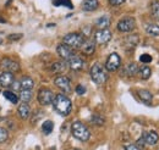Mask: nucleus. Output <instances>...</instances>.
Here are the masks:
<instances>
[{"instance_id": "nucleus-10", "label": "nucleus", "mask_w": 159, "mask_h": 150, "mask_svg": "<svg viewBox=\"0 0 159 150\" xmlns=\"http://www.w3.org/2000/svg\"><path fill=\"white\" fill-rule=\"evenodd\" d=\"M54 83H55V86L60 88L61 90H64L65 93H71V82H70V79L67 78V77H65V76H58L55 79H54Z\"/></svg>"}, {"instance_id": "nucleus-32", "label": "nucleus", "mask_w": 159, "mask_h": 150, "mask_svg": "<svg viewBox=\"0 0 159 150\" xmlns=\"http://www.w3.org/2000/svg\"><path fill=\"white\" fill-rule=\"evenodd\" d=\"M7 138H9V133H7V131H6L5 128L0 127V143L6 142V140H7Z\"/></svg>"}, {"instance_id": "nucleus-26", "label": "nucleus", "mask_w": 159, "mask_h": 150, "mask_svg": "<svg viewBox=\"0 0 159 150\" xmlns=\"http://www.w3.org/2000/svg\"><path fill=\"white\" fill-rule=\"evenodd\" d=\"M4 96L10 101V103H12V104H17L19 103V100H20V98L16 95L15 92H10V90H5L4 92Z\"/></svg>"}, {"instance_id": "nucleus-20", "label": "nucleus", "mask_w": 159, "mask_h": 150, "mask_svg": "<svg viewBox=\"0 0 159 150\" xmlns=\"http://www.w3.org/2000/svg\"><path fill=\"white\" fill-rule=\"evenodd\" d=\"M66 67H67V62L59 61V62L53 64L50 68H52V72H54V73H61V72H64L66 70Z\"/></svg>"}, {"instance_id": "nucleus-9", "label": "nucleus", "mask_w": 159, "mask_h": 150, "mask_svg": "<svg viewBox=\"0 0 159 150\" xmlns=\"http://www.w3.org/2000/svg\"><path fill=\"white\" fill-rule=\"evenodd\" d=\"M111 39V32L108 29V28H104V29H98L96 33H94V42L97 44H107L108 42H110Z\"/></svg>"}, {"instance_id": "nucleus-15", "label": "nucleus", "mask_w": 159, "mask_h": 150, "mask_svg": "<svg viewBox=\"0 0 159 150\" xmlns=\"http://www.w3.org/2000/svg\"><path fill=\"white\" fill-rule=\"evenodd\" d=\"M143 139H144V142L147 144L154 145V144H157V142L159 140V135L156 131H149L143 133Z\"/></svg>"}, {"instance_id": "nucleus-21", "label": "nucleus", "mask_w": 159, "mask_h": 150, "mask_svg": "<svg viewBox=\"0 0 159 150\" xmlns=\"http://www.w3.org/2000/svg\"><path fill=\"white\" fill-rule=\"evenodd\" d=\"M139 66H137V64H135V62H131V64H129L127 65V67L125 68V72H126V76L127 77H134V76H136L139 73Z\"/></svg>"}, {"instance_id": "nucleus-5", "label": "nucleus", "mask_w": 159, "mask_h": 150, "mask_svg": "<svg viewBox=\"0 0 159 150\" xmlns=\"http://www.w3.org/2000/svg\"><path fill=\"white\" fill-rule=\"evenodd\" d=\"M136 28V20L134 17H124L118 23V29L122 33H130Z\"/></svg>"}, {"instance_id": "nucleus-35", "label": "nucleus", "mask_w": 159, "mask_h": 150, "mask_svg": "<svg viewBox=\"0 0 159 150\" xmlns=\"http://www.w3.org/2000/svg\"><path fill=\"white\" fill-rule=\"evenodd\" d=\"M75 90H76V93L79 94V95H83V94L86 93V88H84L83 86H81V84H79V86L76 87Z\"/></svg>"}, {"instance_id": "nucleus-37", "label": "nucleus", "mask_w": 159, "mask_h": 150, "mask_svg": "<svg viewBox=\"0 0 159 150\" xmlns=\"http://www.w3.org/2000/svg\"><path fill=\"white\" fill-rule=\"evenodd\" d=\"M125 150H142L139 147H137L136 144H130V145H126Z\"/></svg>"}, {"instance_id": "nucleus-39", "label": "nucleus", "mask_w": 159, "mask_h": 150, "mask_svg": "<svg viewBox=\"0 0 159 150\" xmlns=\"http://www.w3.org/2000/svg\"><path fill=\"white\" fill-rule=\"evenodd\" d=\"M0 23H6V20H4L2 17H0Z\"/></svg>"}, {"instance_id": "nucleus-2", "label": "nucleus", "mask_w": 159, "mask_h": 150, "mask_svg": "<svg viewBox=\"0 0 159 150\" xmlns=\"http://www.w3.org/2000/svg\"><path fill=\"white\" fill-rule=\"evenodd\" d=\"M71 132H72V135L79 139L81 142H87L91 137V133H89V130L80 121H76L72 123L71 126Z\"/></svg>"}, {"instance_id": "nucleus-27", "label": "nucleus", "mask_w": 159, "mask_h": 150, "mask_svg": "<svg viewBox=\"0 0 159 150\" xmlns=\"http://www.w3.org/2000/svg\"><path fill=\"white\" fill-rule=\"evenodd\" d=\"M146 32L151 36H159V26L156 23H151L146 26Z\"/></svg>"}, {"instance_id": "nucleus-11", "label": "nucleus", "mask_w": 159, "mask_h": 150, "mask_svg": "<svg viewBox=\"0 0 159 150\" xmlns=\"http://www.w3.org/2000/svg\"><path fill=\"white\" fill-rule=\"evenodd\" d=\"M57 51H58L59 56L61 57V59H64L65 61H67L72 55H75V54H74V49H72L71 46L66 45L65 43H62V44H59V45H58Z\"/></svg>"}, {"instance_id": "nucleus-36", "label": "nucleus", "mask_w": 159, "mask_h": 150, "mask_svg": "<svg viewBox=\"0 0 159 150\" xmlns=\"http://www.w3.org/2000/svg\"><path fill=\"white\" fill-rule=\"evenodd\" d=\"M126 0H109V4L113 5V6H119V5H122Z\"/></svg>"}, {"instance_id": "nucleus-4", "label": "nucleus", "mask_w": 159, "mask_h": 150, "mask_svg": "<svg viewBox=\"0 0 159 150\" xmlns=\"http://www.w3.org/2000/svg\"><path fill=\"white\" fill-rule=\"evenodd\" d=\"M86 38L82 36V33H69L64 37V43L72 49H80L83 44Z\"/></svg>"}, {"instance_id": "nucleus-8", "label": "nucleus", "mask_w": 159, "mask_h": 150, "mask_svg": "<svg viewBox=\"0 0 159 150\" xmlns=\"http://www.w3.org/2000/svg\"><path fill=\"white\" fill-rule=\"evenodd\" d=\"M0 66L6 72L14 73V72H19L20 71V64L17 61L11 60V59H7V57L6 59H2V61L0 62Z\"/></svg>"}, {"instance_id": "nucleus-18", "label": "nucleus", "mask_w": 159, "mask_h": 150, "mask_svg": "<svg viewBox=\"0 0 159 150\" xmlns=\"http://www.w3.org/2000/svg\"><path fill=\"white\" fill-rule=\"evenodd\" d=\"M137 95H139V98L143 101V103H146V104H151V101H152V99H153V95L151 92H148V90H146V89H139V92H137Z\"/></svg>"}, {"instance_id": "nucleus-31", "label": "nucleus", "mask_w": 159, "mask_h": 150, "mask_svg": "<svg viewBox=\"0 0 159 150\" xmlns=\"http://www.w3.org/2000/svg\"><path fill=\"white\" fill-rule=\"evenodd\" d=\"M91 122L93 125H97V126H102L104 123V118L102 116H98V115H93L92 118H91Z\"/></svg>"}, {"instance_id": "nucleus-25", "label": "nucleus", "mask_w": 159, "mask_h": 150, "mask_svg": "<svg viewBox=\"0 0 159 150\" xmlns=\"http://www.w3.org/2000/svg\"><path fill=\"white\" fill-rule=\"evenodd\" d=\"M19 98H20V100H22V103H28V101H31V99H32V90L21 89Z\"/></svg>"}, {"instance_id": "nucleus-7", "label": "nucleus", "mask_w": 159, "mask_h": 150, "mask_svg": "<svg viewBox=\"0 0 159 150\" xmlns=\"http://www.w3.org/2000/svg\"><path fill=\"white\" fill-rule=\"evenodd\" d=\"M120 64H121V59H120L119 54L113 53V54L109 55L107 62H105V70L110 71V72H114L120 67Z\"/></svg>"}, {"instance_id": "nucleus-13", "label": "nucleus", "mask_w": 159, "mask_h": 150, "mask_svg": "<svg viewBox=\"0 0 159 150\" xmlns=\"http://www.w3.org/2000/svg\"><path fill=\"white\" fill-rule=\"evenodd\" d=\"M80 49L82 50L83 54L92 55L94 53V50H96V42L91 40V39H84V42H83V44H82V46Z\"/></svg>"}, {"instance_id": "nucleus-28", "label": "nucleus", "mask_w": 159, "mask_h": 150, "mask_svg": "<svg viewBox=\"0 0 159 150\" xmlns=\"http://www.w3.org/2000/svg\"><path fill=\"white\" fill-rule=\"evenodd\" d=\"M139 72L142 79H148V78L151 77V75H152V70H151V67H148V66L141 67L139 70Z\"/></svg>"}, {"instance_id": "nucleus-1", "label": "nucleus", "mask_w": 159, "mask_h": 150, "mask_svg": "<svg viewBox=\"0 0 159 150\" xmlns=\"http://www.w3.org/2000/svg\"><path fill=\"white\" fill-rule=\"evenodd\" d=\"M53 105H54V109L55 111L62 116H67L69 113H71V109H72V104H71V100L64 95V94H58L55 95L54 98V101H53Z\"/></svg>"}, {"instance_id": "nucleus-30", "label": "nucleus", "mask_w": 159, "mask_h": 150, "mask_svg": "<svg viewBox=\"0 0 159 150\" xmlns=\"http://www.w3.org/2000/svg\"><path fill=\"white\" fill-rule=\"evenodd\" d=\"M54 5L55 6H66L69 9H72L74 7L71 0H57V1H54Z\"/></svg>"}, {"instance_id": "nucleus-34", "label": "nucleus", "mask_w": 159, "mask_h": 150, "mask_svg": "<svg viewBox=\"0 0 159 150\" xmlns=\"http://www.w3.org/2000/svg\"><path fill=\"white\" fill-rule=\"evenodd\" d=\"M91 34V26H84L82 28V36L86 38V37H89Z\"/></svg>"}, {"instance_id": "nucleus-29", "label": "nucleus", "mask_w": 159, "mask_h": 150, "mask_svg": "<svg viewBox=\"0 0 159 150\" xmlns=\"http://www.w3.org/2000/svg\"><path fill=\"white\" fill-rule=\"evenodd\" d=\"M53 128H54V123L52 121H45L43 123V126H42V131H43L44 134H50Z\"/></svg>"}, {"instance_id": "nucleus-17", "label": "nucleus", "mask_w": 159, "mask_h": 150, "mask_svg": "<svg viewBox=\"0 0 159 150\" xmlns=\"http://www.w3.org/2000/svg\"><path fill=\"white\" fill-rule=\"evenodd\" d=\"M30 113H31V108H30L28 103H22L19 106V115H20V117L23 118V120H27L30 117Z\"/></svg>"}, {"instance_id": "nucleus-14", "label": "nucleus", "mask_w": 159, "mask_h": 150, "mask_svg": "<svg viewBox=\"0 0 159 150\" xmlns=\"http://www.w3.org/2000/svg\"><path fill=\"white\" fill-rule=\"evenodd\" d=\"M14 81H15V78H14V75L11 72H6L5 71V72H2L0 75V86L4 87V88L11 87V84H12Z\"/></svg>"}, {"instance_id": "nucleus-3", "label": "nucleus", "mask_w": 159, "mask_h": 150, "mask_svg": "<svg viewBox=\"0 0 159 150\" xmlns=\"http://www.w3.org/2000/svg\"><path fill=\"white\" fill-rule=\"evenodd\" d=\"M91 78L96 84H104L108 79V73L105 67H103L100 64H96L91 68Z\"/></svg>"}, {"instance_id": "nucleus-6", "label": "nucleus", "mask_w": 159, "mask_h": 150, "mask_svg": "<svg viewBox=\"0 0 159 150\" xmlns=\"http://www.w3.org/2000/svg\"><path fill=\"white\" fill-rule=\"evenodd\" d=\"M54 98H55L54 93L50 89H48V88H42L38 92V95H37V99H38L39 104L43 105V106L50 105L54 101Z\"/></svg>"}, {"instance_id": "nucleus-40", "label": "nucleus", "mask_w": 159, "mask_h": 150, "mask_svg": "<svg viewBox=\"0 0 159 150\" xmlns=\"http://www.w3.org/2000/svg\"><path fill=\"white\" fill-rule=\"evenodd\" d=\"M74 150H80V149H74Z\"/></svg>"}, {"instance_id": "nucleus-33", "label": "nucleus", "mask_w": 159, "mask_h": 150, "mask_svg": "<svg viewBox=\"0 0 159 150\" xmlns=\"http://www.w3.org/2000/svg\"><path fill=\"white\" fill-rule=\"evenodd\" d=\"M139 60H141L142 62H144V64H149V62L152 61V56H151L149 54H142V55L139 56Z\"/></svg>"}, {"instance_id": "nucleus-23", "label": "nucleus", "mask_w": 159, "mask_h": 150, "mask_svg": "<svg viewBox=\"0 0 159 150\" xmlns=\"http://www.w3.org/2000/svg\"><path fill=\"white\" fill-rule=\"evenodd\" d=\"M151 15L154 20L159 21V0H153L151 2Z\"/></svg>"}, {"instance_id": "nucleus-38", "label": "nucleus", "mask_w": 159, "mask_h": 150, "mask_svg": "<svg viewBox=\"0 0 159 150\" xmlns=\"http://www.w3.org/2000/svg\"><path fill=\"white\" fill-rule=\"evenodd\" d=\"M7 38H9L10 40H19L20 38H22V34H10Z\"/></svg>"}, {"instance_id": "nucleus-16", "label": "nucleus", "mask_w": 159, "mask_h": 150, "mask_svg": "<svg viewBox=\"0 0 159 150\" xmlns=\"http://www.w3.org/2000/svg\"><path fill=\"white\" fill-rule=\"evenodd\" d=\"M99 6L98 0H83L82 2V10L83 11H94Z\"/></svg>"}, {"instance_id": "nucleus-24", "label": "nucleus", "mask_w": 159, "mask_h": 150, "mask_svg": "<svg viewBox=\"0 0 159 150\" xmlns=\"http://www.w3.org/2000/svg\"><path fill=\"white\" fill-rule=\"evenodd\" d=\"M137 43H139V36H130V37L125 38V45L127 49L135 48Z\"/></svg>"}, {"instance_id": "nucleus-22", "label": "nucleus", "mask_w": 159, "mask_h": 150, "mask_svg": "<svg viewBox=\"0 0 159 150\" xmlns=\"http://www.w3.org/2000/svg\"><path fill=\"white\" fill-rule=\"evenodd\" d=\"M96 26H97V28H99V29H104V28H108L109 26H110V20L108 16H102L99 19L96 21Z\"/></svg>"}, {"instance_id": "nucleus-12", "label": "nucleus", "mask_w": 159, "mask_h": 150, "mask_svg": "<svg viewBox=\"0 0 159 150\" xmlns=\"http://www.w3.org/2000/svg\"><path fill=\"white\" fill-rule=\"evenodd\" d=\"M67 66L74 71H81L84 66V61L77 55H72L67 60Z\"/></svg>"}, {"instance_id": "nucleus-19", "label": "nucleus", "mask_w": 159, "mask_h": 150, "mask_svg": "<svg viewBox=\"0 0 159 150\" xmlns=\"http://www.w3.org/2000/svg\"><path fill=\"white\" fill-rule=\"evenodd\" d=\"M20 86L21 89H28V90H32L33 86H34V82L31 77H22L20 81Z\"/></svg>"}]
</instances>
